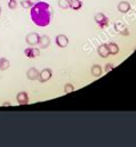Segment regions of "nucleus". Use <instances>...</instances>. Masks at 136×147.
Segmentation results:
<instances>
[{
  "label": "nucleus",
  "instance_id": "1",
  "mask_svg": "<svg viewBox=\"0 0 136 147\" xmlns=\"http://www.w3.org/2000/svg\"><path fill=\"white\" fill-rule=\"evenodd\" d=\"M30 16L34 25L39 28H46L50 24L53 10L49 3L45 1H38L30 9Z\"/></svg>",
  "mask_w": 136,
  "mask_h": 147
},
{
  "label": "nucleus",
  "instance_id": "2",
  "mask_svg": "<svg viewBox=\"0 0 136 147\" xmlns=\"http://www.w3.org/2000/svg\"><path fill=\"white\" fill-rule=\"evenodd\" d=\"M94 18H95V22L97 23V25H99L101 29L107 28V25H109V20H107V17H106L103 13H97V14L94 16Z\"/></svg>",
  "mask_w": 136,
  "mask_h": 147
},
{
  "label": "nucleus",
  "instance_id": "3",
  "mask_svg": "<svg viewBox=\"0 0 136 147\" xmlns=\"http://www.w3.org/2000/svg\"><path fill=\"white\" fill-rule=\"evenodd\" d=\"M39 40H40V36H39L37 32H30V33L25 37V42H27L29 46H31V47L37 46V45L39 43Z\"/></svg>",
  "mask_w": 136,
  "mask_h": 147
},
{
  "label": "nucleus",
  "instance_id": "4",
  "mask_svg": "<svg viewBox=\"0 0 136 147\" xmlns=\"http://www.w3.org/2000/svg\"><path fill=\"white\" fill-rule=\"evenodd\" d=\"M52 75H53V72H52L50 69H44L42 71L39 72V78H38V80L44 83V82H47L48 80H50Z\"/></svg>",
  "mask_w": 136,
  "mask_h": 147
},
{
  "label": "nucleus",
  "instance_id": "5",
  "mask_svg": "<svg viewBox=\"0 0 136 147\" xmlns=\"http://www.w3.org/2000/svg\"><path fill=\"white\" fill-rule=\"evenodd\" d=\"M24 55L28 58H35L40 55V49L39 48H34V47H29L27 49H24Z\"/></svg>",
  "mask_w": 136,
  "mask_h": 147
},
{
  "label": "nucleus",
  "instance_id": "6",
  "mask_svg": "<svg viewBox=\"0 0 136 147\" xmlns=\"http://www.w3.org/2000/svg\"><path fill=\"white\" fill-rule=\"evenodd\" d=\"M16 100L18 105H27L29 103V95L25 91H21L16 96Z\"/></svg>",
  "mask_w": 136,
  "mask_h": 147
},
{
  "label": "nucleus",
  "instance_id": "7",
  "mask_svg": "<svg viewBox=\"0 0 136 147\" xmlns=\"http://www.w3.org/2000/svg\"><path fill=\"white\" fill-rule=\"evenodd\" d=\"M55 41L60 48H65L69 45V38L65 34H58L55 39Z\"/></svg>",
  "mask_w": 136,
  "mask_h": 147
},
{
  "label": "nucleus",
  "instance_id": "8",
  "mask_svg": "<svg viewBox=\"0 0 136 147\" xmlns=\"http://www.w3.org/2000/svg\"><path fill=\"white\" fill-rule=\"evenodd\" d=\"M39 48L40 49H46L50 46V38L48 36H40V40H39V43H38Z\"/></svg>",
  "mask_w": 136,
  "mask_h": 147
},
{
  "label": "nucleus",
  "instance_id": "9",
  "mask_svg": "<svg viewBox=\"0 0 136 147\" xmlns=\"http://www.w3.org/2000/svg\"><path fill=\"white\" fill-rule=\"evenodd\" d=\"M97 54H99V56L100 57H102V58H106V57H109L110 56V51H109V48H107V45H101V46H99V48H97Z\"/></svg>",
  "mask_w": 136,
  "mask_h": 147
},
{
  "label": "nucleus",
  "instance_id": "10",
  "mask_svg": "<svg viewBox=\"0 0 136 147\" xmlns=\"http://www.w3.org/2000/svg\"><path fill=\"white\" fill-rule=\"evenodd\" d=\"M117 8H118V10H119L120 13L126 14V13H128V11L131 10V3H129L128 1H120V2L118 3Z\"/></svg>",
  "mask_w": 136,
  "mask_h": 147
},
{
  "label": "nucleus",
  "instance_id": "11",
  "mask_svg": "<svg viewBox=\"0 0 136 147\" xmlns=\"http://www.w3.org/2000/svg\"><path fill=\"white\" fill-rule=\"evenodd\" d=\"M114 29H116V31L119 32L120 34H125V36H128V34H129L127 28H126L125 24L121 23V22H116V23H114Z\"/></svg>",
  "mask_w": 136,
  "mask_h": 147
},
{
  "label": "nucleus",
  "instance_id": "12",
  "mask_svg": "<svg viewBox=\"0 0 136 147\" xmlns=\"http://www.w3.org/2000/svg\"><path fill=\"white\" fill-rule=\"evenodd\" d=\"M27 78H28L29 80H31V81L37 80V79L39 78V71H38L35 67H31V69H29V70H28V72H27Z\"/></svg>",
  "mask_w": 136,
  "mask_h": 147
},
{
  "label": "nucleus",
  "instance_id": "13",
  "mask_svg": "<svg viewBox=\"0 0 136 147\" xmlns=\"http://www.w3.org/2000/svg\"><path fill=\"white\" fill-rule=\"evenodd\" d=\"M69 7L73 10H79L82 7L81 0H69Z\"/></svg>",
  "mask_w": 136,
  "mask_h": 147
},
{
  "label": "nucleus",
  "instance_id": "14",
  "mask_svg": "<svg viewBox=\"0 0 136 147\" xmlns=\"http://www.w3.org/2000/svg\"><path fill=\"white\" fill-rule=\"evenodd\" d=\"M90 73H92L93 76L99 78V76H101V75H102V67H101L100 65L95 64V65H93V66H92V69H90Z\"/></svg>",
  "mask_w": 136,
  "mask_h": 147
},
{
  "label": "nucleus",
  "instance_id": "15",
  "mask_svg": "<svg viewBox=\"0 0 136 147\" xmlns=\"http://www.w3.org/2000/svg\"><path fill=\"white\" fill-rule=\"evenodd\" d=\"M107 48H109V51H110V55H117L119 53V46L114 42H110L107 43Z\"/></svg>",
  "mask_w": 136,
  "mask_h": 147
},
{
  "label": "nucleus",
  "instance_id": "16",
  "mask_svg": "<svg viewBox=\"0 0 136 147\" xmlns=\"http://www.w3.org/2000/svg\"><path fill=\"white\" fill-rule=\"evenodd\" d=\"M9 66H10V62L7 58L1 57L0 58V71H6L9 69Z\"/></svg>",
  "mask_w": 136,
  "mask_h": 147
},
{
  "label": "nucleus",
  "instance_id": "17",
  "mask_svg": "<svg viewBox=\"0 0 136 147\" xmlns=\"http://www.w3.org/2000/svg\"><path fill=\"white\" fill-rule=\"evenodd\" d=\"M58 6L61 9H68L69 7V0H58Z\"/></svg>",
  "mask_w": 136,
  "mask_h": 147
},
{
  "label": "nucleus",
  "instance_id": "18",
  "mask_svg": "<svg viewBox=\"0 0 136 147\" xmlns=\"http://www.w3.org/2000/svg\"><path fill=\"white\" fill-rule=\"evenodd\" d=\"M21 6H22L24 9H28V8H31L33 5H32L30 1H28V0H22V1H21Z\"/></svg>",
  "mask_w": 136,
  "mask_h": 147
},
{
  "label": "nucleus",
  "instance_id": "19",
  "mask_svg": "<svg viewBox=\"0 0 136 147\" xmlns=\"http://www.w3.org/2000/svg\"><path fill=\"white\" fill-rule=\"evenodd\" d=\"M74 90V87H73V84H71V83H67L65 84V87H64V91L69 94V92H72Z\"/></svg>",
  "mask_w": 136,
  "mask_h": 147
},
{
  "label": "nucleus",
  "instance_id": "20",
  "mask_svg": "<svg viewBox=\"0 0 136 147\" xmlns=\"http://www.w3.org/2000/svg\"><path fill=\"white\" fill-rule=\"evenodd\" d=\"M8 7H9V9H15L17 7V0H9Z\"/></svg>",
  "mask_w": 136,
  "mask_h": 147
},
{
  "label": "nucleus",
  "instance_id": "21",
  "mask_svg": "<svg viewBox=\"0 0 136 147\" xmlns=\"http://www.w3.org/2000/svg\"><path fill=\"white\" fill-rule=\"evenodd\" d=\"M113 69H114V65L111 64V63H109V64H106V66H105V72H110V71H112Z\"/></svg>",
  "mask_w": 136,
  "mask_h": 147
},
{
  "label": "nucleus",
  "instance_id": "22",
  "mask_svg": "<svg viewBox=\"0 0 136 147\" xmlns=\"http://www.w3.org/2000/svg\"><path fill=\"white\" fill-rule=\"evenodd\" d=\"M2 105H3V106H10V105H12V104H10V103H9V102H6V103H3V104H2Z\"/></svg>",
  "mask_w": 136,
  "mask_h": 147
},
{
  "label": "nucleus",
  "instance_id": "23",
  "mask_svg": "<svg viewBox=\"0 0 136 147\" xmlns=\"http://www.w3.org/2000/svg\"><path fill=\"white\" fill-rule=\"evenodd\" d=\"M28 1H30V2L32 3V5H34V3H37V2L39 1V0H28Z\"/></svg>",
  "mask_w": 136,
  "mask_h": 147
},
{
  "label": "nucleus",
  "instance_id": "24",
  "mask_svg": "<svg viewBox=\"0 0 136 147\" xmlns=\"http://www.w3.org/2000/svg\"><path fill=\"white\" fill-rule=\"evenodd\" d=\"M1 13H2V8H1V6H0V15H1Z\"/></svg>",
  "mask_w": 136,
  "mask_h": 147
}]
</instances>
